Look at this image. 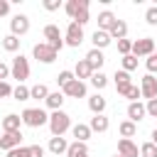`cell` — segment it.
Masks as SVG:
<instances>
[{
	"label": "cell",
	"instance_id": "cell-1",
	"mask_svg": "<svg viewBox=\"0 0 157 157\" xmlns=\"http://www.w3.org/2000/svg\"><path fill=\"white\" fill-rule=\"evenodd\" d=\"M49 130H52V137H64V132L71 130V118H69V113L54 110V113L49 115Z\"/></svg>",
	"mask_w": 157,
	"mask_h": 157
},
{
	"label": "cell",
	"instance_id": "cell-2",
	"mask_svg": "<svg viewBox=\"0 0 157 157\" xmlns=\"http://www.w3.org/2000/svg\"><path fill=\"white\" fill-rule=\"evenodd\" d=\"M22 125L27 128H42V125H49V115L42 110V108H27L22 110Z\"/></svg>",
	"mask_w": 157,
	"mask_h": 157
},
{
	"label": "cell",
	"instance_id": "cell-3",
	"mask_svg": "<svg viewBox=\"0 0 157 157\" xmlns=\"http://www.w3.org/2000/svg\"><path fill=\"white\" fill-rule=\"evenodd\" d=\"M10 76H12V78H17L20 83H22L25 78H29V61H27V56L17 54V56L12 59V66H10Z\"/></svg>",
	"mask_w": 157,
	"mask_h": 157
},
{
	"label": "cell",
	"instance_id": "cell-4",
	"mask_svg": "<svg viewBox=\"0 0 157 157\" xmlns=\"http://www.w3.org/2000/svg\"><path fill=\"white\" fill-rule=\"evenodd\" d=\"M155 49H157V44H155V39L152 37H142V39H135L132 42V56H152L155 54Z\"/></svg>",
	"mask_w": 157,
	"mask_h": 157
},
{
	"label": "cell",
	"instance_id": "cell-5",
	"mask_svg": "<svg viewBox=\"0 0 157 157\" xmlns=\"http://www.w3.org/2000/svg\"><path fill=\"white\" fill-rule=\"evenodd\" d=\"M32 56H34L37 61H42V64H54V61H56V52H54L47 42L34 44V47H32Z\"/></svg>",
	"mask_w": 157,
	"mask_h": 157
},
{
	"label": "cell",
	"instance_id": "cell-6",
	"mask_svg": "<svg viewBox=\"0 0 157 157\" xmlns=\"http://www.w3.org/2000/svg\"><path fill=\"white\" fill-rule=\"evenodd\" d=\"M44 37H47V44H49L54 52H61V47H64V37H61V32H59L56 25H47V27H44Z\"/></svg>",
	"mask_w": 157,
	"mask_h": 157
},
{
	"label": "cell",
	"instance_id": "cell-7",
	"mask_svg": "<svg viewBox=\"0 0 157 157\" xmlns=\"http://www.w3.org/2000/svg\"><path fill=\"white\" fill-rule=\"evenodd\" d=\"M81 42H83V27L76 25V22H69L66 34H64V44H69V47H78Z\"/></svg>",
	"mask_w": 157,
	"mask_h": 157
},
{
	"label": "cell",
	"instance_id": "cell-8",
	"mask_svg": "<svg viewBox=\"0 0 157 157\" xmlns=\"http://www.w3.org/2000/svg\"><path fill=\"white\" fill-rule=\"evenodd\" d=\"M29 32V17L27 15H15L12 20H10V34H15V37H22V34H27Z\"/></svg>",
	"mask_w": 157,
	"mask_h": 157
},
{
	"label": "cell",
	"instance_id": "cell-9",
	"mask_svg": "<svg viewBox=\"0 0 157 157\" xmlns=\"http://www.w3.org/2000/svg\"><path fill=\"white\" fill-rule=\"evenodd\" d=\"M140 91H142V98H147V101L157 98V78H155L152 74L142 76V81H140Z\"/></svg>",
	"mask_w": 157,
	"mask_h": 157
},
{
	"label": "cell",
	"instance_id": "cell-10",
	"mask_svg": "<svg viewBox=\"0 0 157 157\" xmlns=\"http://www.w3.org/2000/svg\"><path fill=\"white\" fill-rule=\"evenodd\" d=\"M20 142H22V132H20V130H17V132H2V137H0V150L10 152V150L20 147Z\"/></svg>",
	"mask_w": 157,
	"mask_h": 157
},
{
	"label": "cell",
	"instance_id": "cell-11",
	"mask_svg": "<svg viewBox=\"0 0 157 157\" xmlns=\"http://www.w3.org/2000/svg\"><path fill=\"white\" fill-rule=\"evenodd\" d=\"M88 0H66V5H64V10H66V15L71 17V20H76L83 10H88Z\"/></svg>",
	"mask_w": 157,
	"mask_h": 157
},
{
	"label": "cell",
	"instance_id": "cell-12",
	"mask_svg": "<svg viewBox=\"0 0 157 157\" xmlns=\"http://www.w3.org/2000/svg\"><path fill=\"white\" fill-rule=\"evenodd\" d=\"M61 93L69 96V98H86V83L78 81V78H74L66 88H61Z\"/></svg>",
	"mask_w": 157,
	"mask_h": 157
},
{
	"label": "cell",
	"instance_id": "cell-13",
	"mask_svg": "<svg viewBox=\"0 0 157 157\" xmlns=\"http://www.w3.org/2000/svg\"><path fill=\"white\" fill-rule=\"evenodd\" d=\"M113 81H115V91L120 93V96H125V91L132 86V81H130V74L128 71H115V76H113Z\"/></svg>",
	"mask_w": 157,
	"mask_h": 157
},
{
	"label": "cell",
	"instance_id": "cell-14",
	"mask_svg": "<svg viewBox=\"0 0 157 157\" xmlns=\"http://www.w3.org/2000/svg\"><path fill=\"white\" fill-rule=\"evenodd\" d=\"M145 115H147V108H145V103H140V101H135V103H130L128 105V118L137 125L140 120H145Z\"/></svg>",
	"mask_w": 157,
	"mask_h": 157
},
{
	"label": "cell",
	"instance_id": "cell-15",
	"mask_svg": "<svg viewBox=\"0 0 157 157\" xmlns=\"http://www.w3.org/2000/svg\"><path fill=\"white\" fill-rule=\"evenodd\" d=\"M118 155H123V157H137L140 155V150H137V145L132 142V140H118Z\"/></svg>",
	"mask_w": 157,
	"mask_h": 157
},
{
	"label": "cell",
	"instance_id": "cell-16",
	"mask_svg": "<svg viewBox=\"0 0 157 157\" xmlns=\"http://www.w3.org/2000/svg\"><path fill=\"white\" fill-rule=\"evenodd\" d=\"M91 42H93V49H101V52H103V49L113 42V37H110L108 32H103V29H96L93 37H91Z\"/></svg>",
	"mask_w": 157,
	"mask_h": 157
},
{
	"label": "cell",
	"instance_id": "cell-17",
	"mask_svg": "<svg viewBox=\"0 0 157 157\" xmlns=\"http://www.w3.org/2000/svg\"><path fill=\"white\" fill-rule=\"evenodd\" d=\"M86 61L91 64V69H93V74H96V71H101V66L105 64V56H103L101 49H91V52L86 54Z\"/></svg>",
	"mask_w": 157,
	"mask_h": 157
},
{
	"label": "cell",
	"instance_id": "cell-18",
	"mask_svg": "<svg viewBox=\"0 0 157 157\" xmlns=\"http://www.w3.org/2000/svg\"><path fill=\"white\" fill-rule=\"evenodd\" d=\"M74 76H76L78 81H83V78H88V81H91V76H93L91 64H88L86 59H78V61H76V69H74Z\"/></svg>",
	"mask_w": 157,
	"mask_h": 157
},
{
	"label": "cell",
	"instance_id": "cell-19",
	"mask_svg": "<svg viewBox=\"0 0 157 157\" xmlns=\"http://www.w3.org/2000/svg\"><path fill=\"white\" fill-rule=\"evenodd\" d=\"M20 125H22V118L15 115V113H10V115L2 118V132H17Z\"/></svg>",
	"mask_w": 157,
	"mask_h": 157
},
{
	"label": "cell",
	"instance_id": "cell-20",
	"mask_svg": "<svg viewBox=\"0 0 157 157\" xmlns=\"http://www.w3.org/2000/svg\"><path fill=\"white\" fill-rule=\"evenodd\" d=\"M115 15L110 12V10H103L101 15H98V29H103V32H110V27L115 25Z\"/></svg>",
	"mask_w": 157,
	"mask_h": 157
},
{
	"label": "cell",
	"instance_id": "cell-21",
	"mask_svg": "<svg viewBox=\"0 0 157 157\" xmlns=\"http://www.w3.org/2000/svg\"><path fill=\"white\" fill-rule=\"evenodd\" d=\"M88 108H91L93 115H103V110H105V98H103L101 93H93V96L88 98Z\"/></svg>",
	"mask_w": 157,
	"mask_h": 157
},
{
	"label": "cell",
	"instance_id": "cell-22",
	"mask_svg": "<svg viewBox=\"0 0 157 157\" xmlns=\"http://www.w3.org/2000/svg\"><path fill=\"white\" fill-rule=\"evenodd\" d=\"M66 157H88V145L74 140V142L69 145V150H66Z\"/></svg>",
	"mask_w": 157,
	"mask_h": 157
},
{
	"label": "cell",
	"instance_id": "cell-23",
	"mask_svg": "<svg viewBox=\"0 0 157 157\" xmlns=\"http://www.w3.org/2000/svg\"><path fill=\"white\" fill-rule=\"evenodd\" d=\"M88 128H91L93 132H105V130L110 128V120H108L105 115H93L91 123H88Z\"/></svg>",
	"mask_w": 157,
	"mask_h": 157
},
{
	"label": "cell",
	"instance_id": "cell-24",
	"mask_svg": "<svg viewBox=\"0 0 157 157\" xmlns=\"http://www.w3.org/2000/svg\"><path fill=\"white\" fill-rule=\"evenodd\" d=\"M91 132H93V130H91L86 123H78V125H74V128H71V135H74L78 142H86V140L91 137Z\"/></svg>",
	"mask_w": 157,
	"mask_h": 157
},
{
	"label": "cell",
	"instance_id": "cell-25",
	"mask_svg": "<svg viewBox=\"0 0 157 157\" xmlns=\"http://www.w3.org/2000/svg\"><path fill=\"white\" fill-rule=\"evenodd\" d=\"M69 145H71V142H66V137H52V140H49V152L64 155V152L69 150Z\"/></svg>",
	"mask_w": 157,
	"mask_h": 157
},
{
	"label": "cell",
	"instance_id": "cell-26",
	"mask_svg": "<svg viewBox=\"0 0 157 157\" xmlns=\"http://www.w3.org/2000/svg\"><path fill=\"white\" fill-rule=\"evenodd\" d=\"M113 39H125L128 37V25H125V20H115V25L110 27V32H108Z\"/></svg>",
	"mask_w": 157,
	"mask_h": 157
},
{
	"label": "cell",
	"instance_id": "cell-27",
	"mask_svg": "<svg viewBox=\"0 0 157 157\" xmlns=\"http://www.w3.org/2000/svg\"><path fill=\"white\" fill-rule=\"evenodd\" d=\"M52 110H61V103H64V93L61 91H54V93H49L47 96V101H44Z\"/></svg>",
	"mask_w": 157,
	"mask_h": 157
},
{
	"label": "cell",
	"instance_id": "cell-28",
	"mask_svg": "<svg viewBox=\"0 0 157 157\" xmlns=\"http://www.w3.org/2000/svg\"><path fill=\"white\" fill-rule=\"evenodd\" d=\"M118 132H120V135H123L125 140H130V137H132V135L137 132V125H135L132 120H123V123L118 125Z\"/></svg>",
	"mask_w": 157,
	"mask_h": 157
},
{
	"label": "cell",
	"instance_id": "cell-29",
	"mask_svg": "<svg viewBox=\"0 0 157 157\" xmlns=\"http://www.w3.org/2000/svg\"><path fill=\"white\" fill-rule=\"evenodd\" d=\"M2 49H5V52H17V49H20V37H15V34L2 37Z\"/></svg>",
	"mask_w": 157,
	"mask_h": 157
},
{
	"label": "cell",
	"instance_id": "cell-30",
	"mask_svg": "<svg viewBox=\"0 0 157 157\" xmlns=\"http://www.w3.org/2000/svg\"><path fill=\"white\" fill-rule=\"evenodd\" d=\"M12 98H15V101H29L32 93H29V88H27L25 83H17L15 91H12Z\"/></svg>",
	"mask_w": 157,
	"mask_h": 157
},
{
	"label": "cell",
	"instance_id": "cell-31",
	"mask_svg": "<svg viewBox=\"0 0 157 157\" xmlns=\"http://www.w3.org/2000/svg\"><path fill=\"white\" fill-rule=\"evenodd\" d=\"M91 83L96 86V91H101V88H105V86H108V76H105L103 71H96V74L91 76Z\"/></svg>",
	"mask_w": 157,
	"mask_h": 157
},
{
	"label": "cell",
	"instance_id": "cell-32",
	"mask_svg": "<svg viewBox=\"0 0 157 157\" xmlns=\"http://www.w3.org/2000/svg\"><path fill=\"white\" fill-rule=\"evenodd\" d=\"M120 64H123V71H135L137 69V56H132V54H128V56H123L120 59Z\"/></svg>",
	"mask_w": 157,
	"mask_h": 157
},
{
	"label": "cell",
	"instance_id": "cell-33",
	"mask_svg": "<svg viewBox=\"0 0 157 157\" xmlns=\"http://www.w3.org/2000/svg\"><path fill=\"white\" fill-rule=\"evenodd\" d=\"M29 93H32V98H37V101H39V98H44V101H47L49 88H47L44 83H37V86H32V88H29Z\"/></svg>",
	"mask_w": 157,
	"mask_h": 157
},
{
	"label": "cell",
	"instance_id": "cell-34",
	"mask_svg": "<svg viewBox=\"0 0 157 157\" xmlns=\"http://www.w3.org/2000/svg\"><path fill=\"white\" fill-rule=\"evenodd\" d=\"M76 76H74V71H59V76H56V83L61 86V88H66L71 81H74Z\"/></svg>",
	"mask_w": 157,
	"mask_h": 157
},
{
	"label": "cell",
	"instance_id": "cell-35",
	"mask_svg": "<svg viewBox=\"0 0 157 157\" xmlns=\"http://www.w3.org/2000/svg\"><path fill=\"white\" fill-rule=\"evenodd\" d=\"M140 157H157V145L150 140V142H145L142 147H140Z\"/></svg>",
	"mask_w": 157,
	"mask_h": 157
},
{
	"label": "cell",
	"instance_id": "cell-36",
	"mask_svg": "<svg viewBox=\"0 0 157 157\" xmlns=\"http://www.w3.org/2000/svg\"><path fill=\"white\" fill-rule=\"evenodd\" d=\"M118 52L123 54V56H128L130 52H132V42L125 37V39H118Z\"/></svg>",
	"mask_w": 157,
	"mask_h": 157
},
{
	"label": "cell",
	"instance_id": "cell-37",
	"mask_svg": "<svg viewBox=\"0 0 157 157\" xmlns=\"http://www.w3.org/2000/svg\"><path fill=\"white\" fill-rule=\"evenodd\" d=\"M125 98H130V103H135L137 98H142V91H140V86H135V83H132V86L125 91Z\"/></svg>",
	"mask_w": 157,
	"mask_h": 157
},
{
	"label": "cell",
	"instance_id": "cell-38",
	"mask_svg": "<svg viewBox=\"0 0 157 157\" xmlns=\"http://www.w3.org/2000/svg\"><path fill=\"white\" fill-rule=\"evenodd\" d=\"M145 22L147 25H157V5H152V7H147V12H145Z\"/></svg>",
	"mask_w": 157,
	"mask_h": 157
},
{
	"label": "cell",
	"instance_id": "cell-39",
	"mask_svg": "<svg viewBox=\"0 0 157 157\" xmlns=\"http://www.w3.org/2000/svg\"><path fill=\"white\" fill-rule=\"evenodd\" d=\"M7 157H29V147H15V150H10L7 152Z\"/></svg>",
	"mask_w": 157,
	"mask_h": 157
},
{
	"label": "cell",
	"instance_id": "cell-40",
	"mask_svg": "<svg viewBox=\"0 0 157 157\" xmlns=\"http://www.w3.org/2000/svg\"><path fill=\"white\" fill-rule=\"evenodd\" d=\"M145 66H147V71L155 76L157 74V54H152V56H147V61H145Z\"/></svg>",
	"mask_w": 157,
	"mask_h": 157
},
{
	"label": "cell",
	"instance_id": "cell-41",
	"mask_svg": "<svg viewBox=\"0 0 157 157\" xmlns=\"http://www.w3.org/2000/svg\"><path fill=\"white\" fill-rule=\"evenodd\" d=\"M12 86L7 83V81H0V98H7V96H12Z\"/></svg>",
	"mask_w": 157,
	"mask_h": 157
},
{
	"label": "cell",
	"instance_id": "cell-42",
	"mask_svg": "<svg viewBox=\"0 0 157 157\" xmlns=\"http://www.w3.org/2000/svg\"><path fill=\"white\" fill-rule=\"evenodd\" d=\"M42 5H44V10L54 12V10H59V7H61V0H44Z\"/></svg>",
	"mask_w": 157,
	"mask_h": 157
},
{
	"label": "cell",
	"instance_id": "cell-43",
	"mask_svg": "<svg viewBox=\"0 0 157 157\" xmlns=\"http://www.w3.org/2000/svg\"><path fill=\"white\" fill-rule=\"evenodd\" d=\"M145 108H147V115H152V118H157V98H152V101H147V103H145Z\"/></svg>",
	"mask_w": 157,
	"mask_h": 157
},
{
	"label": "cell",
	"instance_id": "cell-44",
	"mask_svg": "<svg viewBox=\"0 0 157 157\" xmlns=\"http://www.w3.org/2000/svg\"><path fill=\"white\" fill-rule=\"evenodd\" d=\"M71 22H76V25H81V27H83L86 22H91V15H88V10H83V12H81L76 20H71Z\"/></svg>",
	"mask_w": 157,
	"mask_h": 157
},
{
	"label": "cell",
	"instance_id": "cell-45",
	"mask_svg": "<svg viewBox=\"0 0 157 157\" xmlns=\"http://www.w3.org/2000/svg\"><path fill=\"white\" fill-rule=\"evenodd\" d=\"M29 157H44V147L42 145H29Z\"/></svg>",
	"mask_w": 157,
	"mask_h": 157
},
{
	"label": "cell",
	"instance_id": "cell-46",
	"mask_svg": "<svg viewBox=\"0 0 157 157\" xmlns=\"http://www.w3.org/2000/svg\"><path fill=\"white\" fill-rule=\"evenodd\" d=\"M7 76H10V66H7L5 61H0V81H5Z\"/></svg>",
	"mask_w": 157,
	"mask_h": 157
},
{
	"label": "cell",
	"instance_id": "cell-47",
	"mask_svg": "<svg viewBox=\"0 0 157 157\" xmlns=\"http://www.w3.org/2000/svg\"><path fill=\"white\" fill-rule=\"evenodd\" d=\"M7 12H10V2L7 0H0V17H5Z\"/></svg>",
	"mask_w": 157,
	"mask_h": 157
},
{
	"label": "cell",
	"instance_id": "cell-48",
	"mask_svg": "<svg viewBox=\"0 0 157 157\" xmlns=\"http://www.w3.org/2000/svg\"><path fill=\"white\" fill-rule=\"evenodd\" d=\"M152 142L157 145V130H152Z\"/></svg>",
	"mask_w": 157,
	"mask_h": 157
},
{
	"label": "cell",
	"instance_id": "cell-49",
	"mask_svg": "<svg viewBox=\"0 0 157 157\" xmlns=\"http://www.w3.org/2000/svg\"><path fill=\"white\" fill-rule=\"evenodd\" d=\"M113 157H123V155H113Z\"/></svg>",
	"mask_w": 157,
	"mask_h": 157
},
{
	"label": "cell",
	"instance_id": "cell-50",
	"mask_svg": "<svg viewBox=\"0 0 157 157\" xmlns=\"http://www.w3.org/2000/svg\"><path fill=\"white\" fill-rule=\"evenodd\" d=\"M155 54H157V49H155Z\"/></svg>",
	"mask_w": 157,
	"mask_h": 157
},
{
	"label": "cell",
	"instance_id": "cell-51",
	"mask_svg": "<svg viewBox=\"0 0 157 157\" xmlns=\"http://www.w3.org/2000/svg\"><path fill=\"white\" fill-rule=\"evenodd\" d=\"M0 137H2V135H0Z\"/></svg>",
	"mask_w": 157,
	"mask_h": 157
}]
</instances>
